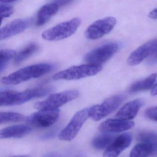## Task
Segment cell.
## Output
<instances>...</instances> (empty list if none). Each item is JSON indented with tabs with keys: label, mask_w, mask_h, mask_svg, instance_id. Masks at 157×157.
<instances>
[{
	"label": "cell",
	"mask_w": 157,
	"mask_h": 157,
	"mask_svg": "<svg viewBox=\"0 0 157 157\" xmlns=\"http://www.w3.org/2000/svg\"><path fill=\"white\" fill-rule=\"evenodd\" d=\"M157 79V73H152L144 79L133 83L129 89L131 93H136L147 90L152 88Z\"/></svg>",
	"instance_id": "d6986e66"
},
{
	"label": "cell",
	"mask_w": 157,
	"mask_h": 157,
	"mask_svg": "<svg viewBox=\"0 0 157 157\" xmlns=\"http://www.w3.org/2000/svg\"><path fill=\"white\" fill-rule=\"evenodd\" d=\"M116 43H109L93 49L84 57V60L89 64L100 65L109 60L118 50Z\"/></svg>",
	"instance_id": "52a82bcc"
},
{
	"label": "cell",
	"mask_w": 157,
	"mask_h": 157,
	"mask_svg": "<svg viewBox=\"0 0 157 157\" xmlns=\"http://www.w3.org/2000/svg\"><path fill=\"white\" fill-rule=\"evenodd\" d=\"M132 136L130 133H124L114 139L111 145L106 149L103 156L116 157L128 147L131 143Z\"/></svg>",
	"instance_id": "4fadbf2b"
},
{
	"label": "cell",
	"mask_w": 157,
	"mask_h": 157,
	"mask_svg": "<svg viewBox=\"0 0 157 157\" xmlns=\"http://www.w3.org/2000/svg\"><path fill=\"white\" fill-rule=\"evenodd\" d=\"M16 51L11 49H2L0 51V71L2 72L8 66L9 61L16 56Z\"/></svg>",
	"instance_id": "7402d4cb"
},
{
	"label": "cell",
	"mask_w": 157,
	"mask_h": 157,
	"mask_svg": "<svg viewBox=\"0 0 157 157\" xmlns=\"http://www.w3.org/2000/svg\"><path fill=\"white\" fill-rule=\"evenodd\" d=\"M116 19L109 17L98 20L86 29L85 36L90 40H97L112 31L116 24Z\"/></svg>",
	"instance_id": "9c48e42d"
},
{
	"label": "cell",
	"mask_w": 157,
	"mask_h": 157,
	"mask_svg": "<svg viewBox=\"0 0 157 157\" xmlns=\"http://www.w3.org/2000/svg\"><path fill=\"white\" fill-rule=\"evenodd\" d=\"M149 17L151 19L156 20L157 19V8L151 12L149 14Z\"/></svg>",
	"instance_id": "83f0119b"
},
{
	"label": "cell",
	"mask_w": 157,
	"mask_h": 157,
	"mask_svg": "<svg viewBox=\"0 0 157 157\" xmlns=\"http://www.w3.org/2000/svg\"><path fill=\"white\" fill-rule=\"evenodd\" d=\"M50 87H38L27 89L22 92L12 90L1 91L0 94V105L1 106L19 105L30 100L43 97L52 92Z\"/></svg>",
	"instance_id": "6da1fadb"
},
{
	"label": "cell",
	"mask_w": 157,
	"mask_h": 157,
	"mask_svg": "<svg viewBox=\"0 0 157 157\" xmlns=\"http://www.w3.org/2000/svg\"><path fill=\"white\" fill-rule=\"evenodd\" d=\"M59 110H39V111L30 115L26 118V121L32 126L37 128H47L55 124L59 117Z\"/></svg>",
	"instance_id": "30bf717a"
},
{
	"label": "cell",
	"mask_w": 157,
	"mask_h": 157,
	"mask_svg": "<svg viewBox=\"0 0 157 157\" xmlns=\"http://www.w3.org/2000/svg\"><path fill=\"white\" fill-rule=\"evenodd\" d=\"M33 21L32 18L17 19L13 21L0 30V40H5L22 33L30 27Z\"/></svg>",
	"instance_id": "7c38bea8"
},
{
	"label": "cell",
	"mask_w": 157,
	"mask_h": 157,
	"mask_svg": "<svg viewBox=\"0 0 157 157\" xmlns=\"http://www.w3.org/2000/svg\"><path fill=\"white\" fill-rule=\"evenodd\" d=\"M81 24L80 18H73L57 25L42 33L43 39L47 41H59L67 38L75 33Z\"/></svg>",
	"instance_id": "3957f363"
},
{
	"label": "cell",
	"mask_w": 157,
	"mask_h": 157,
	"mask_svg": "<svg viewBox=\"0 0 157 157\" xmlns=\"http://www.w3.org/2000/svg\"></svg>",
	"instance_id": "4dcf8cb0"
},
{
	"label": "cell",
	"mask_w": 157,
	"mask_h": 157,
	"mask_svg": "<svg viewBox=\"0 0 157 157\" xmlns=\"http://www.w3.org/2000/svg\"><path fill=\"white\" fill-rule=\"evenodd\" d=\"M59 9L58 5L54 2L43 6L37 12L36 25L40 26L45 24L57 13Z\"/></svg>",
	"instance_id": "e0dca14e"
},
{
	"label": "cell",
	"mask_w": 157,
	"mask_h": 157,
	"mask_svg": "<svg viewBox=\"0 0 157 157\" xmlns=\"http://www.w3.org/2000/svg\"><path fill=\"white\" fill-rule=\"evenodd\" d=\"M135 123L130 120L120 119H108L101 124L99 127L100 131L104 133H119L132 128Z\"/></svg>",
	"instance_id": "5bb4252c"
},
{
	"label": "cell",
	"mask_w": 157,
	"mask_h": 157,
	"mask_svg": "<svg viewBox=\"0 0 157 157\" xmlns=\"http://www.w3.org/2000/svg\"><path fill=\"white\" fill-rule=\"evenodd\" d=\"M75 0H54L53 2L56 3L59 7H61L70 4Z\"/></svg>",
	"instance_id": "4316f807"
},
{
	"label": "cell",
	"mask_w": 157,
	"mask_h": 157,
	"mask_svg": "<svg viewBox=\"0 0 157 157\" xmlns=\"http://www.w3.org/2000/svg\"><path fill=\"white\" fill-rule=\"evenodd\" d=\"M124 98V96L122 94L114 95L107 98L100 104L90 107V117L95 121L103 119L117 109Z\"/></svg>",
	"instance_id": "8992f818"
},
{
	"label": "cell",
	"mask_w": 157,
	"mask_h": 157,
	"mask_svg": "<svg viewBox=\"0 0 157 157\" xmlns=\"http://www.w3.org/2000/svg\"><path fill=\"white\" fill-rule=\"evenodd\" d=\"M145 115L148 119L157 122V106L148 108L145 111Z\"/></svg>",
	"instance_id": "484cf974"
},
{
	"label": "cell",
	"mask_w": 157,
	"mask_h": 157,
	"mask_svg": "<svg viewBox=\"0 0 157 157\" xmlns=\"http://www.w3.org/2000/svg\"><path fill=\"white\" fill-rule=\"evenodd\" d=\"M32 131V128L29 126L15 125L2 129L0 137L1 139L20 138L28 135Z\"/></svg>",
	"instance_id": "2e32d148"
},
{
	"label": "cell",
	"mask_w": 157,
	"mask_h": 157,
	"mask_svg": "<svg viewBox=\"0 0 157 157\" xmlns=\"http://www.w3.org/2000/svg\"><path fill=\"white\" fill-rule=\"evenodd\" d=\"M1 19L2 21L3 19L9 18L11 16L14 12L13 7L11 5L4 4H1Z\"/></svg>",
	"instance_id": "d4e9b609"
},
{
	"label": "cell",
	"mask_w": 157,
	"mask_h": 157,
	"mask_svg": "<svg viewBox=\"0 0 157 157\" xmlns=\"http://www.w3.org/2000/svg\"><path fill=\"white\" fill-rule=\"evenodd\" d=\"M156 51H157V39L148 41L130 54L128 59V63L131 66L138 65Z\"/></svg>",
	"instance_id": "8fae6325"
},
{
	"label": "cell",
	"mask_w": 157,
	"mask_h": 157,
	"mask_svg": "<svg viewBox=\"0 0 157 157\" xmlns=\"http://www.w3.org/2000/svg\"><path fill=\"white\" fill-rule=\"evenodd\" d=\"M157 149V146L147 142L138 143L132 148L130 152V157H146L152 155Z\"/></svg>",
	"instance_id": "ac0fdd59"
},
{
	"label": "cell",
	"mask_w": 157,
	"mask_h": 157,
	"mask_svg": "<svg viewBox=\"0 0 157 157\" xmlns=\"http://www.w3.org/2000/svg\"><path fill=\"white\" fill-rule=\"evenodd\" d=\"M18 0H0L1 3H9L11 2H14L17 1Z\"/></svg>",
	"instance_id": "f546056e"
},
{
	"label": "cell",
	"mask_w": 157,
	"mask_h": 157,
	"mask_svg": "<svg viewBox=\"0 0 157 157\" xmlns=\"http://www.w3.org/2000/svg\"><path fill=\"white\" fill-rule=\"evenodd\" d=\"M39 48V46L36 43L29 44L18 54H16L14 59V64L18 65L21 64L25 59L36 53Z\"/></svg>",
	"instance_id": "ffe728a7"
},
{
	"label": "cell",
	"mask_w": 157,
	"mask_h": 157,
	"mask_svg": "<svg viewBox=\"0 0 157 157\" xmlns=\"http://www.w3.org/2000/svg\"><path fill=\"white\" fill-rule=\"evenodd\" d=\"M25 119V117L21 114L14 112H1L0 114V123L5 124L9 122H19Z\"/></svg>",
	"instance_id": "603a6c76"
},
{
	"label": "cell",
	"mask_w": 157,
	"mask_h": 157,
	"mask_svg": "<svg viewBox=\"0 0 157 157\" xmlns=\"http://www.w3.org/2000/svg\"><path fill=\"white\" fill-rule=\"evenodd\" d=\"M151 96H156L157 95V82L151 88Z\"/></svg>",
	"instance_id": "f1b7e54d"
},
{
	"label": "cell",
	"mask_w": 157,
	"mask_h": 157,
	"mask_svg": "<svg viewBox=\"0 0 157 157\" xmlns=\"http://www.w3.org/2000/svg\"><path fill=\"white\" fill-rule=\"evenodd\" d=\"M137 139L141 142L151 143L157 146V135L150 132H143L138 135Z\"/></svg>",
	"instance_id": "cb8c5ba5"
},
{
	"label": "cell",
	"mask_w": 157,
	"mask_h": 157,
	"mask_svg": "<svg viewBox=\"0 0 157 157\" xmlns=\"http://www.w3.org/2000/svg\"><path fill=\"white\" fill-rule=\"evenodd\" d=\"M54 66L42 63L32 65L21 69L2 78V83L7 85H16L35 78H39L51 71Z\"/></svg>",
	"instance_id": "7a4b0ae2"
},
{
	"label": "cell",
	"mask_w": 157,
	"mask_h": 157,
	"mask_svg": "<svg viewBox=\"0 0 157 157\" xmlns=\"http://www.w3.org/2000/svg\"><path fill=\"white\" fill-rule=\"evenodd\" d=\"M102 67L100 65H87L74 66L60 71L53 76L55 80H77L94 76L100 72Z\"/></svg>",
	"instance_id": "277c9868"
},
{
	"label": "cell",
	"mask_w": 157,
	"mask_h": 157,
	"mask_svg": "<svg viewBox=\"0 0 157 157\" xmlns=\"http://www.w3.org/2000/svg\"><path fill=\"white\" fill-rule=\"evenodd\" d=\"M114 140V136L109 133H104L98 135L93 140L92 145L97 150L106 149Z\"/></svg>",
	"instance_id": "44dd1931"
},
{
	"label": "cell",
	"mask_w": 157,
	"mask_h": 157,
	"mask_svg": "<svg viewBox=\"0 0 157 157\" xmlns=\"http://www.w3.org/2000/svg\"><path fill=\"white\" fill-rule=\"evenodd\" d=\"M89 108H85L75 114L68 124L59 135V139L70 141L75 138L86 120L89 117Z\"/></svg>",
	"instance_id": "ba28073f"
},
{
	"label": "cell",
	"mask_w": 157,
	"mask_h": 157,
	"mask_svg": "<svg viewBox=\"0 0 157 157\" xmlns=\"http://www.w3.org/2000/svg\"><path fill=\"white\" fill-rule=\"evenodd\" d=\"M144 104V100L141 99H136L128 102L117 112L116 116L117 118L124 120H132L136 117Z\"/></svg>",
	"instance_id": "9a60e30c"
},
{
	"label": "cell",
	"mask_w": 157,
	"mask_h": 157,
	"mask_svg": "<svg viewBox=\"0 0 157 157\" xmlns=\"http://www.w3.org/2000/svg\"><path fill=\"white\" fill-rule=\"evenodd\" d=\"M79 95L78 91L75 90L65 91L51 94L48 98L42 101L36 103L35 108L38 110H55L68 102L73 101Z\"/></svg>",
	"instance_id": "5b68a950"
}]
</instances>
